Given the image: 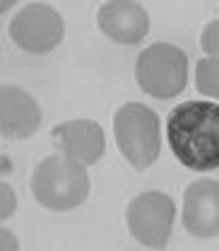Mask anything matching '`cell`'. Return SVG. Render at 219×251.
<instances>
[{"label":"cell","instance_id":"1","mask_svg":"<svg viewBox=\"0 0 219 251\" xmlns=\"http://www.w3.org/2000/svg\"><path fill=\"white\" fill-rule=\"evenodd\" d=\"M167 142L186 169L207 173L219 169V103L190 100L167 116Z\"/></svg>","mask_w":219,"mask_h":251},{"label":"cell","instance_id":"2","mask_svg":"<svg viewBox=\"0 0 219 251\" xmlns=\"http://www.w3.org/2000/svg\"><path fill=\"white\" fill-rule=\"evenodd\" d=\"M91 179L87 167L66 154L45 156L32 173V194L49 211H70L89 199Z\"/></svg>","mask_w":219,"mask_h":251},{"label":"cell","instance_id":"3","mask_svg":"<svg viewBox=\"0 0 219 251\" xmlns=\"http://www.w3.org/2000/svg\"><path fill=\"white\" fill-rule=\"evenodd\" d=\"M114 139L120 154L135 169L144 171L160 156V118L150 106L129 101L114 114Z\"/></svg>","mask_w":219,"mask_h":251},{"label":"cell","instance_id":"4","mask_svg":"<svg viewBox=\"0 0 219 251\" xmlns=\"http://www.w3.org/2000/svg\"><path fill=\"white\" fill-rule=\"evenodd\" d=\"M188 55L171 43H154L137 55V87L154 100H173L188 85Z\"/></svg>","mask_w":219,"mask_h":251},{"label":"cell","instance_id":"5","mask_svg":"<svg viewBox=\"0 0 219 251\" xmlns=\"http://www.w3.org/2000/svg\"><path fill=\"white\" fill-rule=\"evenodd\" d=\"M175 224V203L165 192L147 190L137 194L126 207V228L139 245L165 249Z\"/></svg>","mask_w":219,"mask_h":251},{"label":"cell","instance_id":"6","mask_svg":"<svg viewBox=\"0 0 219 251\" xmlns=\"http://www.w3.org/2000/svg\"><path fill=\"white\" fill-rule=\"evenodd\" d=\"M9 34L21 51L45 55L61 45L66 25L59 11H55L51 4L30 2L11 19Z\"/></svg>","mask_w":219,"mask_h":251},{"label":"cell","instance_id":"7","mask_svg":"<svg viewBox=\"0 0 219 251\" xmlns=\"http://www.w3.org/2000/svg\"><path fill=\"white\" fill-rule=\"evenodd\" d=\"M183 228L198 239L219 236V182L196 179L183 192Z\"/></svg>","mask_w":219,"mask_h":251},{"label":"cell","instance_id":"8","mask_svg":"<svg viewBox=\"0 0 219 251\" xmlns=\"http://www.w3.org/2000/svg\"><path fill=\"white\" fill-rule=\"evenodd\" d=\"M51 142L57 152L84 167L95 165L105 152V133L101 125L91 118H74L55 125L51 129Z\"/></svg>","mask_w":219,"mask_h":251},{"label":"cell","instance_id":"9","mask_svg":"<svg viewBox=\"0 0 219 251\" xmlns=\"http://www.w3.org/2000/svg\"><path fill=\"white\" fill-rule=\"evenodd\" d=\"M97 25L118 45H137L150 32V15L135 0H108L97 11Z\"/></svg>","mask_w":219,"mask_h":251},{"label":"cell","instance_id":"10","mask_svg":"<svg viewBox=\"0 0 219 251\" xmlns=\"http://www.w3.org/2000/svg\"><path fill=\"white\" fill-rule=\"evenodd\" d=\"M42 110L34 97L19 87L0 89V133L9 139H27L38 131Z\"/></svg>","mask_w":219,"mask_h":251},{"label":"cell","instance_id":"11","mask_svg":"<svg viewBox=\"0 0 219 251\" xmlns=\"http://www.w3.org/2000/svg\"><path fill=\"white\" fill-rule=\"evenodd\" d=\"M196 89L204 97L219 101V57H204L196 64Z\"/></svg>","mask_w":219,"mask_h":251},{"label":"cell","instance_id":"12","mask_svg":"<svg viewBox=\"0 0 219 251\" xmlns=\"http://www.w3.org/2000/svg\"><path fill=\"white\" fill-rule=\"evenodd\" d=\"M200 49L207 53V57H219V19L204 25L200 34Z\"/></svg>","mask_w":219,"mask_h":251},{"label":"cell","instance_id":"13","mask_svg":"<svg viewBox=\"0 0 219 251\" xmlns=\"http://www.w3.org/2000/svg\"><path fill=\"white\" fill-rule=\"evenodd\" d=\"M15 207H17V197H15V190L2 182L0 184V220H6L15 213Z\"/></svg>","mask_w":219,"mask_h":251},{"label":"cell","instance_id":"14","mask_svg":"<svg viewBox=\"0 0 219 251\" xmlns=\"http://www.w3.org/2000/svg\"><path fill=\"white\" fill-rule=\"evenodd\" d=\"M0 251H19V239L9 228H0Z\"/></svg>","mask_w":219,"mask_h":251},{"label":"cell","instance_id":"15","mask_svg":"<svg viewBox=\"0 0 219 251\" xmlns=\"http://www.w3.org/2000/svg\"><path fill=\"white\" fill-rule=\"evenodd\" d=\"M15 2H17V0H0V13H6Z\"/></svg>","mask_w":219,"mask_h":251}]
</instances>
